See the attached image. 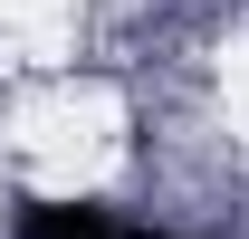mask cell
I'll return each instance as SVG.
<instances>
[{
	"mask_svg": "<svg viewBox=\"0 0 249 239\" xmlns=\"http://www.w3.org/2000/svg\"><path fill=\"white\" fill-rule=\"evenodd\" d=\"M19 239H115L106 201H19Z\"/></svg>",
	"mask_w": 249,
	"mask_h": 239,
	"instance_id": "6da1fadb",
	"label": "cell"
}]
</instances>
